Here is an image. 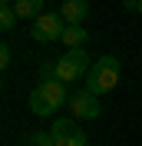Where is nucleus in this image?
Returning <instances> with one entry per match:
<instances>
[{"label":"nucleus","instance_id":"1","mask_svg":"<svg viewBox=\"0 0 142 146\" xmlns=\"http://www.w3.org/2000/svg\"><path fill=\"white\" fill-rule=\"evenodd\" d=\"M119 76H122V63H119L116 56H99L96 63L89 66V73H86V90L96 93V96L112 93L116 83H119Z\"/></svg>","mask_w":142,"mask_h":146},{"label":"nucleus","instance_id":"2","mask_svg":"<svg viewBox=\"0 0 142 146\" xmlns=\"http://www.w3.org/2000/svg\"><path fill=\"white\" fill-rule=\"evenodd\" d=\"M63 103H70V93H66V83H60V80L40 83L30 93V110H33L36 116H53Z\"/></svg>","mask_w":142,"mask_h":146},{"label":"nucleus","instance_id":"3","mask_svg":"<svg viewBox=\"0 0 142 146\" xmlns=\"http://www.w3.org/2000/svg\"><path fill=\"white\" fill-rule=\"evenodd\" d=\"M89 56L86 50H66V53L56 60V80L60 83H73V80H80V76H86L89 73Z\"/></svg>","mask_w":142,"mask_h":146},{"label":"nucleus","instance_id":"4","mask_svg":"<svg viewBox=\"0 0 142 146\" xmlns=\"http://www.w3.org/2000/svg\"><path fill=\"white\" fill-rule=\"evenodd\" d=\"M63 30H66V23H63L60 13H40V17L33 20L30 36L40 40V43H53V40H63Z\"/></svg>","mask_w":142,"mask_h":146},{"label":"nucleus","instance_id":"5","mask_svg":"<svg viewBox=\"0 0 142 146\" xmlns=\"http://www.w3.org/2000/svg\"><path fill=\"white\" fill-rule=\"evenodd\" d=\"M70 113L76 119H99L103 116V106H99V96L89 90H76L70 96Z\"/></svg>","mask_w":142,"mask_h":146},{"label":"nucleus","instance_id":"6","mask_svg":"<svg viewBox=\"0 0 142 146\" xmlns=\"http://www.w3.org/2000/svg\"><path fill=\"white\" fill-rule=\"evenodd\" d=\"M50 136H53L56 146H89L86 143V133H83L73 119H56L53 129H50Z\"/></svg>","mask_w":142,"mask_h":146},{"label":"nucleus","instance_id":"7","mask_svg":"<svg viewBox=\"0 0 142 146\" xmlns=\"http://www.w3.org/2000/svg\"><path fill=\"white\" fill-rule=\"evenodd\" d=\"M60 17H63L66 27H83V20L89 17V3L86 0H63Z\"/></svg>","mask_w":142,"mask_h":146},{"label":"nucleus","instance_id":"8","mask_svg":"<svg viewBox=\"0 0 142 146\" xmlns=\"http://www.w3.org/2000/svg\"><path fill=\"white\" fill-rule=\"evenodd\" d=\"M63 43L70 46V50H83V46L89 43V33L83 27H66L63 30Z\"/></svg>","mask_w":142,"mask_h":146},{"label":"nucleus","instance_id":"9","mask_svg":"<svg viewBox=\"0 0 142 146\" xmlns=\"http://www.w3.org/2000/svg\"><path fill=\"white\" fill-rule=\"evenodd\" d=\"M13 10H17V17H30V20H36L40 13H46V10H43V0H17Z\"/></svg>","mask_w":142,"mask_h":146},{"label":"nucleus","instance_id":"10","mask_svg":"<svg viewBox=\"0 0 142 146\" xmlns=\"http://www.w3.org/2000/svg\"><path fill=\"white\" fill-rule=\"evenodd\" d=\"M13 27H17V10H13V7H3V10H0V30L10 33Z\"/></svg>","mask_w":142,"mask_h":146},{"label":"nucleus","instance_id":"11","mask_svg":"<svg viewBox=\"0 0 142 146\" xmlns=\"http://www.w3.org/2000/svg\"><path fill=\"white\" fill-rule=\"evenodd\" d=\"M50 80H56V60L40 66V83H50Z\"/></svg>","mask_w":142,"mask_h":146},{"label":"nucleus","instance_id":"12","mask_svg":"<svg viewBox=\"0 0 142 146\" xmlns=\"http://www.w3.org/2000/svg\"><path fill=\"white\" fill-rule=\"evenodd\" d=\"M30 146H56V143H53V136H50V133H33Z\"/></svg>","mask_w":142,"mask_h":146},{"label":"nucleus","instance_id":"13","mask_svg":"<svg viewBox=\"0 0 142 146\" xmlns=\"http://www.w3.org/2000/svg\"><path fill=\"white\" fill-rule=\"evenodd\" d=\"M0 66H3V70L10 66V46H7V43L0 46Z\"/></svg>","mask_w":142,"mask_h":146},{"label":"nucleus","instance_id":"14","mask_svg":"<svg viewBox=\"0 0 142 146\" xmlns=\"http://www.w3.org/2000/svg\"><path fill=\"white\" fill-rule=\"evenodd\" d=\"M0 3H3V7H13V3H17V0H0Z\"/></svg>","mask_w":142,"mask_h":146},{"label":"nucleus","instance_id":"15","mask_svg":"<svg viewBox=\"0 0 142 146\" xmlns=\"http://www.w3.org/2000/svg\"><path fill=\"white\" fill-rule=\"evenodd\" d=\"M126 3H129V7H135V3H139V0H126Z\"/></svg>","mask_w":142,"mask_h":146},{"label":"nucleus","instance_id":"16","mask_svg":"<svg viewBox=\"0 0 142 146\" xmlns=\"http://www.w3.org/2000/svg\"><path fill=\"white\" fill-rule=\"evenodd\" d=\"M135 10H139V13H142V0H139V3H135Z\"/></svg>","mask_w":142,"mask_h":146}]
</instances>
